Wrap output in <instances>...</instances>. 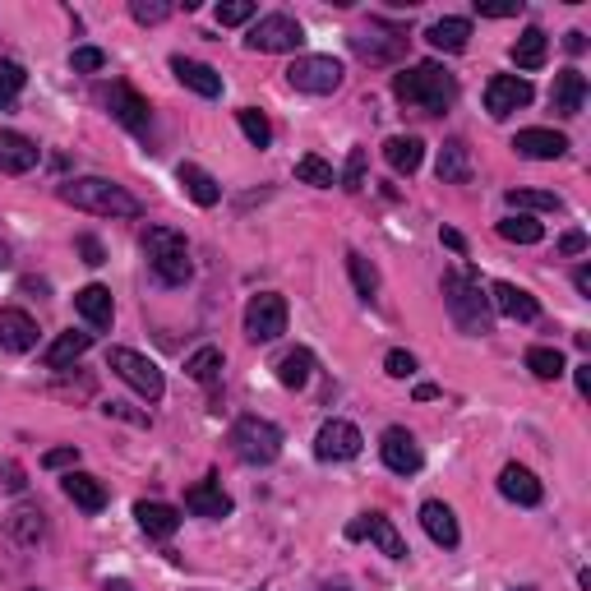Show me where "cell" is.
<instances>
[{
	"mask_svg": "<svg viewBox=\"0 0 591 591\" xmlns=\"http://www.w3.org/2000/svg\"><path fill=\"white\" fill-rule=\"evenodd\" d=\"M393 97H398L407 111L444 116V111L458 102V79L439 61H421V65H407L402 74H393Z\"/></svg>",
	"mask_w": 591,
	"mask_h": 591,
	"instance_id": "obj_1",
	"label": "cell"
},
{
	"mask_svg": "<svg viewBox=\"0 0 591 591\" xmlns=\"http://www.w3.org/2000/svg\"><path fill=\"white\" fill-rule=\"evenodd\" d=\"M56 194L79 213H93V218H139L144 213V204L107 176H79V181H65Z\"/></svg>",
	"mask_w": 591,
	"mask_h": 591,
	"instance_id": "obj_2",
	"label": "cell"
},
{
	"mask_svg": "<svg viewBox=\"0 0 591 591\" xmlns=\"http://www.w3.org/2000/svg\"><path fill=\"white\" fill-rule=\"evenodd\" d=\"M444 305L467 338H485L495 324V310H490V296H481V282L471 273H458V268L444 273Z\"/></svg>",
	"mask_w": 591,
	"mask_h": 591,
	"instance_id": "obj_3",
	"label": "cell"
},
{
	"mask_svg": "<svg viewBox=\"0 0 591 591\" xmlns=\"http://www.w3.org/2000/svg\"><path fill=\"white\" fill-rule=\"evenodd\" d=\"M144 259L153 268V278L162 287H185L194 278V259H190V245H185L181 231L171 227H148L144 231Z\"/></svg>",
	"mask_w": 591,
	"mask_h": 591,
	"instance_id": "obj_4",
	"label": "cell"
},
{
	"mask_svg": "<svg viewBox=\"0 0 591 591\" xmlns=\"http://www.w3.org/2000/svg\"><path fill=\"white\" fill-rule=\"evenodd\" d=\"M231 453L250 462V467H268L282 453V430L273 421H264V416H241L231 425Z\"/></svg>",
	"mask_w": 591,
	"mask_h": 591,
	"instance_id": "obj_5",
	"label": "cell"
},
{
	"mask_svg": "<svg viewBox=\"0 0 591 591\" xmlns=\"http://www.w3.org/2000/svg\"><path fill=\"white\" fill-rule=\"evenodd\" d=\"M107 370L121 374L125 384H130L144 402H162V393H167V379H162L157 361H148V356H139V351H130V347H111L107 351Z\"/></svg>",
	"mask_w": 591,
	"mask_h": 591,
	"instance_id": "obj_6",
	"label": "cell"
},
{
	"mask_svg": "<svg viewBox=\"0 0 591 591\" xmlns=\"http://www.w3.org/2000/svg\"><path fill=\"white\" fill-rule=\"evenodd\" d=\"M342 79H347V70H342L338 56H296V61L287 65V84L296 88V93H310V97L338 93Z\"/></svg>",
	"mask_w": 591,
	"mask_h": 591,
	"instance_id": "obj_7",
	"label": "cell"
},
{
	"mask_svg": "<svg viewBox=\"0 0 591 591\" xmlns=\"http://www.w3.org/2000/svg\"><path fill=\"white\" fill-rule=\"evenodd\" d=\"M407 42H411V37L402 33V28L384 24V19H370L365 28H356V33H351V51H356L365 65H393V61H402Z\"/></svg>",
	"mask_w": 591,
	"mask_h": 591,
	"instance_id": "obj_8",
	"label": "cell"
},
{
	"mask_svg": "<svg viewBox=\"0 0 591 591\" xmlns=\"http://www.w3.org/2000/svg\"><path fill=\"white\" fill-rule=\"evenodd\" d=\"M305 42V28L291 19V14H264L254 19L250 33H245V47L250 51H264V56H278V51H301Z\"/></svg>",
	"mask_w": 591,
	"mask_h": 591,
	"instance_id": "obj_9",
	"label": "cell"
},
{
	"mask_svg": "<svg viewBox=\"0 0 591 591\" xmlns=\"http://www.w3.org/2000/svg\"><path fill=\"white\" fill-rule=\"evenodd\" d=\"M287 333V301L278 291H259L245 305V338L250 342H278Z\"/></svg>",
	"mask_w": 591,
	"mask_h": 591,
	"instance_id": "obj_10",
	"label": "cell"
},
{
	"mask_svg": "<svg viewBox=\"0 0 591 591\" xmlns=\"http://www.w3.org/2000/svg\"><path fill=\"white\" fill-rule=\"evenodd\" d=\"M361 448H365V439H361V430L351 421H324L319 425V435H314V458L319 462H351V458H361Z\"/></svg>",
	"mask_w": 591,
	"mask_h": 591,
	"instance_id": "obj_11",
	"label": "cell"
},
{
	"mask_svg": "<svg viewBox=\"0 0 591 591\" xmlns=\"http://www.w3.org/2000/svg\"><path fill=\"white\" fill-rule=\"evenodd\" d=\"M536 97V88L522 79V74H495L490 84H485V111L495 116V121H508L513 111H522Z\"/></svg>",
	"mask_w": 591,
	"mask_h": 591,
	"instance_id": "obj_12",
	"label": "cell"
},
{
	"mask_svg": "<svg viewBox=\"0 0 591 591\" xmlns=\"http://www.w3.org/2000/svg\"><path fill=\"white\" fill-rule=\"evenodd\" d=\"M379 458H384L388 471H398V476H416V471L425 467L421 444H416V435L402 430V425H388L384 430V439H379Z\"/></svg>",
	"mask_w": 591,
	"mask_h": 591,
	"instance_id": "obj_13",
	"label": "cell"
},
{
	"mask_svg": "<svg viewBox=\"0 0 591 591\" xmlns=\"http://www.w3.org/2000/svg\"><path fill=\"white\" fill-rule=\"evenodd\" d=\"M107 107L111 116L125 125L130 134H148V125H153V107H148V97H139L130 84H111L107 88Z\"/></svg>",
	"mask_w": 591,
	"mask_h": 591,
	"instance_id": "obj_14",
	"label": "cell"
},
{
	"mask_svg": "<svg viewBox=\"0 0 591 591\" xmlns=\"http://www.w3.org/2000/svg\"><path fill=\"white\" fill-rule=\"evenodd\" d=\"M347 536L351 541H361V536H370L379 550H384L388 559H407L411 550H407V541H402V531L393 527V518H384V513H365L361 522H351L347 527Z\"/></svg>",
	"mask_w": 591,
	"mask_h": 591,
	"instance_id": "obj_15",
	"label": "cell"
},
{
	"mask_svg": "<svg viewBox=\"0 0 591 591\" xmlns=\"http://www.w3.org/2000/svg\"><path fill=\"white\" fill-rule=\"evenodd\" d=\"M490 310H499L504 319H518V324H536V319H541L536 296L522 291L518 282H495V287H490Z\"/></svg>",
	"mask_w": 591,
	"mask_h": 591,
	"instance_id": "obj_16",
	"label": "cell"
},
{
	"mask_svg": "<svg viewBox=\"0 0 591 591\" xmlns=\"http://www.w3.org/2000/svg\"><path fill=\"white\" fill-rule=\"evenodd\" d=\"M513 148H518V157H531V162H559V157L568 153V134L531 125V130H518Z\"/></svg>",
	"mask_w": 591,
	"mask_h": 591,
	"instance_id": "obj_17",
	"label": "cell"
},
{
	"mask_svg": "<svg viewBox=\"0 0 591 591\" xmlns=\"http://www.w3.org/2000/svg\"><path fill=\"white\" fill-rule=\"evenodd\" d=\"M421 527H425V536H430L439 550H458V541H462L458 513H453L444 499H425V504H421Z\"/></svg>",
	"mask_w": 591,
	"mask_h": 591,
	"instance_id": "obj_18",
	"label": "cell"
},
{
	"mask_svg": "<svg viewBox=\"0 0 591 591\" xmlns=\"http://www.w3.org/2000/svg\"><path fill=\"white\" fill-rule=\"evenodd\" d=\"M74 310H79V319H84L93 333L111 328V319H116V301H111V291L102 287V282H88V287L74 291Z\"/></svg>",
	"mask_w": 591,
	"mask_h": 591,
	"instance_id": "obj_19",
	"label": "cell"
},
{
	"mask_svg": "<svg viewBox=\"0 0 591 591\" xmlns=\"http://www.w3.org/2000/svg\"><path fill=\"white\" fill-rule=\"evenodd\" d=\"M37 162H42V148H37L28 134L0 130V171H5V176H24V171H33Z\"/></svg>",
	"mask_w": 591,
	"mask_h": 591,
	"instance_id": "obj_20",
	"label": "cell"
},
{
	"mask_svg": "<svg viewBox=\"0 0 591 591\" xmlns=\"http://www.w3.org/2000/svg\"><path fill=\"white\" fill-rule=\"evenodd\" d=\"M499 495L508 499V504H522V508H536L541 504V481H536V471L522 467V462H508L504 471H499Z\"/></svg>",
	"mask_w": 591,
	"mask_h": 591,
	"instance_id": "obj_21",
	"label": "cell"
},
{
	"mask_svg": "<svg viewBox=\"0 0 591 591\" xmlns=\"http://www.w3.org/2000/svg\"><path fill=\"white\" fill-rule=\"evenodd\" d=\"M185 508H190L194 518H231V495L227 490H222V481H213V476H208V481H199V485H190V490H185Z\"/></svg>",
	"mask_w": 591,
	"mask_h": 591,
	"instance_id": "obj_22",
	"label": "cell"
},
{
	"mask_svg": "<svg viewBox=\"0 0 591 591\" xmlns=\"http://www.w3.org/2000/svg\"><path fill=\"white\" fill-rule=\"evenodd\" d=\"M0 347L14 351V356H24V351L37 347V319L28 310H0Z\"/></svg>",
	"mask_w": 591,
	"mask_h": 591,
	"instance_id": "obj_23",
	"label": "cell"
},
{
	"mask_svg": "<svg viewBox=\"0 0 591 591\" xmlns=\"http://www.w3.org/2000/svg\"><path fill=\"white\" fill-rule=\"evenodd\" d=\"M550 107L559 111V116H582V107H587V74L582 70H559L555 74V88H550Z\"/></svg>",
	"mask_w": 591,
	"mask_h": 591,
	"instance_id": "obj_24",
	"label": "cell"
},
{
	"mask_svg": "<svg viewBox=\"0 0 591 591\" xmlns=\"http://www.w3.org/2000/svg\"><path fill=\"white\" fill-rule=\"evenodd\" d=\"M171 74L181 79L190 93L199 97H222V74L204 61H190V56H171Z\"/></svg>",
	"mask_w": 591,
	"mask_h": 591,
	"instance_id": "obj_25",
	"label": "cell"
},
{
	"mask_svg": "<svg viewBox=\"0 0 591 591\" xmlns=\"http://www.w3.org/2000/svg\"><path fill=\"white\" fill-rule=\"evenodd\" d=\"M65 499H70L74 508H84V513H102L107 508V485L97 481V476H88V471H70L61 481Z\"/></svg>",
	"mask_w": 591,
	"mask_h": 591,
	"instance_id": "obj_26",
	"label": "cell"
},
{
	"mask_svg": "<svg viewBox=\"0 0 591 591\" xmlns=\"http://www.w3.org/2000/svg\"><path fill=\"white\" fill-rule=\"evenodd\" d=\"M134 518H139V527H144L153 541H171L176 527H181V513L171 504H157V499H139V504H134Z\"/></svg>",
	"mask_w": 591,
	"mask_h": 591,
	"instance_id": "obj_27",
	"label": "cell"
},
{
	"mask_svg": "<svg viewBox=\"0 0 591 591\" xmlns=\"http://www.w3.org/2000/svg\"><path fill=\"white\" fill-rule=\"evenodd\" d=\"M435 176L444 185H467L471 181V148H467V139H444L439 162H435Z\"/></svg>",
	"mask_w": 591,
	"mask_h": 591,
	"instance_id": "obj_28",
	"label": "cell"
},
{
	"mask_svg": "<svg viewBox=\"0 0 591 591\" xmlns=\"http://www.w3.org/2000/svg\"><path fill=\"white\" fill-rule=\"evenodd\" d=\"M425 42L435 51H448V56H458L467 51L471 42V19H458V14H448V19H435V24L425 28Z\"/></svg>",
	"mask_w": 591,
	"mask_h": 591,
	"instance_id": "obj_29",
	"label": "cell"
},
{
	"mask_svg": "<svg viewBox=\"0 0 591 591\" xmlns=\"http://www.w3.org/2000/svg\"><path fill=\"white\" fill-rule=\"evenodd\" d=\"M384 157H388V167L398 171V176H416L425 162V144L416 139V134H393L384 144Z\"/></svg>",
	"mask_w": 591,
	"mask_h": 591,
	"instance_id": "obj_30",
	"label": "cell"
},
{
	"mask_svg": "<svg viewBox=\"0 0 591 591\" xmlns=\"http://www.w3.org/2000/svg\"><path fill=\"white\" fill-rule=\"evenodd\" d=\"M176 181L185 185V194H190L199 208H213L222 199V185L213 181V176H208L199 162H181V167H176Z\"/></svg>",
	"mask_w": 591,
	"mask_h": 591,
	"instance_id": "obj_31",
	"label": "cell"
},
{
	"mask_svg": "<svg viewBox=\"0 0 591 591\" xmlns=\"http://www.w3.org/2000/svg\"><path fill=\"white\" fill-rule=\"evenodd\" d=\"M88 347H93V333H74V328H70V333H61V338L51 342L42 361H47V370H65V365H74Z\"/></svg>",
	"mask_w": 591,
	"mask_h": 591,
	"instance_id": "obj_32",
	"label": "cell"
},
{
	"mask_svg": "<svg viewBox=\"0 0 591 591\" xmlns=\"http://www.w3.org/2000/svg\"><path fill=\"white\" fill-rule=\"evenodd\" d=\"M545 56H550V37H545L541 28H527V33L513 42V65H518V70H541Z\"/></svg>",
	"mask_w": 591,
	"mask_h": 591,
	"instance_id": "obj_33",
	"label": "cell"
},
{
	"mask_svg": "<svg viewBox=\"0 0 591 591\" xmlns=\"http://www.w3.org/2000/svg\"><path fill=\"white\" fill-rule=\"evenodd\" d=\"M310 374H314V351L310 347H296L278 361V384L282 388H305L310 384Z\"/></svg>",
	"mask_w": 591,
	"mask_h": 591,
	"instance_id": "obj_34",
	"label": "cell"
},
{
	"mask_svg": "<svg viewBox=\"0 0 591 591\" xmlns=\"http://www.w3.org/2000/svg\"><path fill=\"white\" fill-rule=\"evenodd\" d=\"M222 351L218 347H199L185 356V374H190L194 384H218V374H222Z\"/></svg>",
	"mask_w": 591,
	"mask_h": 591,
	"instance_id": "obj_35",
	"label": "cell"
},
{
	"mask_svg": "<svg viewBox=\"0 0 591 591\" xmlns=\"http://www.w3.org/2000/svg\"><path fill=\"white\" fill-rule=\"evenodd\" d=\"M347 273H351V287H356V296H365V301H374V296H379V268H374L361 250H347Z\"/></svg>",
	"mask_w": 591,
	"mask_h": 591,
	"instance_id": "obj_36",
	"label": "cell"
},
{
	"mask_svg": "<svg viewBox=\"0 0 591 591\" xmlns=\"http://www.w3.org/2000/svg\"><path fill=\"white\" fill-rule=\"evenodd\" d=\"M495 231L504 236V241H513V245H541L545 241V227L536 218H527V213H513V218H504Z\"/></svg>",
	"mask_w": 591,
	"mask_h": 591,
	"instance_id": "obj_37",
	"label": "cell"
},
{
	"mask_svg": "<svg viewBox=\"0 0 591 591\" xmlns=\"http://www.w3.org/2000/svg\"><path fill=\"white\" fill-rule=\"evenodd\" d=\"M296 181H301V185H314V190H333V185H338V171L328 167L324 157L305 153L301 162H296Z\"/></svg>",
	"mask_w": 591,
	"mask_h": 591,
	"instance_id": "obj_38",
	"label": "cell"
},
{
	"mask_svg": "<svg viewBox=\"0 0 591 591\" xmlns=\"http://www.w3.org/2000/svg\"><path fill=\"white\" fill-rule=\"evenodd\" d=\"M508 208H527V213H564V199L550 190H508Z\"/></svg>",
	"mask_w": 591,
	"mask_h": 591,
	"instance_id": "obj_39",
	"label": "cell"
},
{
	"mask_svg": "<svg viewBox=\"0 0 591 591\" xmlns=\"http://www.w3.org/2000/svg\"><path fill=\"white\" fill-rule=\"evenodd\" d=\"M236 125H241V134L250 139L254 148H268L273 144V125H268V116L259 107H241L236 111Z\"/></svg>",
	"mask_w": 591,
	"mask_h": 591,
	"instance_id": "obj_40",
	"label": "cell"
},
{
	"mask_svg": "<svg viewBox=\"0 0 591 591\" xmlns=\"http://www.w3.org/2000/svg\"><path fill=\"white\" fill-rule=\"evenodd\" d=\"M527 370L536 374V379H559V374L568 370L564 351H559V347H531L527 351Z\"/></svg>",
	"mask_w": 591,
	"mask_h": 591,
	"instance_id": "obj_41",
	"label": "cell"
},
{
	"mask_svg": "<svg viewBox=\"0 0 591 591\" xmlns=\"http://www.w3.org/2000/svg\"><path fill=\"white\" fill-rule=\"evenodd\" d=\"M28 84V70L19 61H0V111H10L14 107V97L24 93Z\"/></svg>",
	"mask_w": 591,
	"mask_h": 591,
	"instance_id": "obj_42",
	"label": "cell"
},
{
	"mask_svg": "<svg viewBox=\"0 0 591 591\" xmlns=\"http://www.w3.org/2000/svg\"><path fill=\"white\" fill-rule=\"evenodd\" d=\"M10 536L19 545H33L37 536H42V513H37V508H19L10 518Z\"/></svg>",
	"mask_w": 591,
	"mask_h": 591,
	"instance_id": "obj_43",
	"label": "cell"
},
{
	"mask_svg": "<svg viewBox=\"0 0 591 591\" xmlns=\"http://www.w3.org/2000/svg\"><path fill=\"white\" fill-rule=\"evenodd\" d=\"M171 10L176 5H167V0H130L134 24H162V19H171Z\"/></svg>",
	"mask_w": 591,
	"mask_h": 591,
	"instance_id": "obj_44",
	"label": "cell"
},
{
	"mask_svg": "<svg viewBox=\"0 0 591 591\" xmlns=\"http://www.w3.org/2000/svg\"><path fill=\"white\" fill-rule=\"evenodd\" d=\"M254 14H259L254 0H227V5H218V24L222 28H236V24H250Z\"/></svg>",
	"mask_w": 591,
	"mask_h": 591,
	"instance_id": "obj_45",
	"label": "cell"
},
{
	"mask_svg": "<svg viewBox=\"0 0 591 591\" xmlns=\"http://www.w3.org/2000/svg\"><path fill=\"white\" fill-rule=\"evenodd\" d=\"M365 162H370V157H365V148H351L347 153V167H342V190H365Z\"/></svg>",
	"mask_w": 591,
	"mask_h": 591,
	"instance_id": "obj_46",
	"label": "cell"
},
{
	"mask_svg": "<svg viewBox=\"0 0 591 591\" xmlns=\"http://www.w3.org/2000/svg\"><path fill=\"white\" fill-rule=\"evenodd\" d=\"M70 65H74L79 74H97L102 65H107V51H97V47H74Z\"/></svg>",
	"mask_w": 591,
	"mask_h": 591,
	"instance_id": "obj_47",
	"label": "cell"
},
{
	"mask_svg": "<svg viewBox=\"0 0 591 591\" xmlns=\"http://www.w3.org/2000/svg\"><path fill=\"white\" fill-rule=\"evenodd\" d=\"M384 370L393 374V379H411V374H416V356H411V351H402V347H393L384 356Z\"/></svg>",
	"mask_w": 591,
	"mask_h": 591,
	"instance_id": "obj_48",
	"label": "cell"
},
{
	"mask_svg": "<svg viewBox=\"0 0 591 591\" xmlns=\"http://www.w3.org/2000/svg\"><path fill=\"white\" fill-rule=\"evenodd\" d=\"M42 467H47V471L79 467V448H74V444H65V448H47V453H42Z\"/></svg>",
	"mask_w": 591,
	"mask_h": 591,
	"instance_id": "obj_49",
	"label": "cell"
},
{
	"mask_svg": "<svg viewBox=\"0 0 591 591\" xmlns=\"http://www.w3.org/2000/svg\"><path fill=\"white\" fill-rule=\"evenodd\" d=\"M79 254H84V264H88V268L107 264V250H102V241H97V236H79Z\"/></svg>",
	"mask_w": 591,
	"mask_h": 591,
	"instance_id": "obj_50",
	"label": "cell"
},
{
	"mask_svg": "<svg viewBox=\"0 0 591 591\" xmlns=\"http://www.w3.org/2000/svg\"><path fill=\"white\" fill-rule=\"evenodd\" d=\"M476 14L481 19H513V14H522V0H513V5H476Z\"/></svg>",
	"mask_w": 591,
	"mask_h": 591,
	"instance_id": "obj_51",
	"label": "cell"
},
{
	"mask_svg": "<svg viewBox=\"0 0 591 591\" xmlns=\"http://www.w3.org/2000/svg\"><path fill=\"white\" fill-rule=\"evenodd\" d=\"M559 254H587V236L582 231H564L559 236Z\"/></svg>",
	"mask_w": 591,
	"mask_h": 591,
	"instance_id": "obj_52",
	"label": "cell"
},
{
	"mask_svg": "<svg viewBox=\"0 0 591 591\" xmlns=\"http://www.w3.org/2000/svg\"><path fill=\"white\" fill-rule=\"evenodd\" d=\"M102 411H107V416H121V421H134V425H148V416H139V411H130V407H125V402H107V407H102Z\"/></svg>",
	"mask_w": 591,
	"mask_h": 591,
	"instance_id": "obj_53",
	"label": "cell"
},
{
	"mask_svg": "<svg viewBox=\"0 0 591 591\" xmlns=\"http://www.w3.org/2000/svg\"><path fill=\"white\" fill-rule=\"evenodd\" d=\"M24 467H19V462H5V490H14V495H19V490H24Z\"/></svg>",
	"mask_w": 591,
	"mask_h": 591,
	"instance_id": "obj_54",
	"label": "cell"
},
{
	"mask_svg": "<svg viewBox=\"0 0 591 591\" xmlns=\"http://www.w3.org/2000/svg\"><path fill=\"white\" fill-rule=\"evenodd\" d=\"M439 241H444L453 254H462V250H467V236H462V231H453V227H444V231H439Z\"/></svg>",
	"mask_w": 591,
	"mask_h": 591,
	"instance_id": "obj_55",
	"label": "cell"
},
{
	"mask_svg": "<svg viewBox=\"0 0 591 591\" xmlns=\"http://www.w3.org/2000/svg\"><path fill=\"white\" fill-rule=\"evenodd\" d=\"M564 47H568V56H582V51H587V33H582V28L564 33Z\"/></svg>",
	"mask_w": 591,
	"mask_h": 591,
	"instance_id": "obj_56",
	"label": "cell"
},
{
	"mask_svg": "<svg viewBox=\"0 0 591 591\" xmlns=\"http://www.w3.org/2000/svg\"><path fill=\"white\" fill-rule=\"evenodd\" d=\"M573 379H578V393H582V398H591V365H578V370H573Z\"/></svg>",
	"mask_w": 591,
	"mask_h": 591,
	"instance_id": "obj_57",
	"label": "cell"
},
{
	"mask_svg": "<svg viewBox=\"0 0 591 591\" xmlns=\"http://www.w3.org/2000/svg\"><path fill=\"white\" fill-rule=\"evenodd\" d=\"M411 398H416V402H435L439 398V384H416V388H411Z\"/></svg>",
	"mask_w": 591,
	"mask_h": 591,
	"instance_id": "obj_58",
	"label": "cell"
},
{
	"mask_svg": "<svg viewBox=\"0 0 591 591\" xmlns=\"http://www.w3.org/2000/svg\"><path fill=\"white\" fill-rule=\"evenodd\" d=\"M573 287H578L582 296H591V268H587V264H582L578 273H573Z\"/></svg>",
	"mask_w": 591,
	"mask_h": 591,
	"instance_id": "obj_59",
	"label": "cell"
},
{
	"mask_svg": "<svg viewBox=\"0 0 591 591\" xmlns=\"http://www.w3.org/2000/svg\"><path fill=\"white\" fill-rule=\"evenodd\" d=\"M102 591H134V587H130V582H121V578H111V582H107V587H102Z\"/></svg>",
	"mask_w": 591,
	"mask_h": 591,
	"instance_id": "obj_60",
	"label": "cell"
},
{
	"mask_svg": "<svg viewBox=\"0 0 591 591\" xmlns=\"http://www.w3.org/2000/svg\"><path fill=\"white\" fill-rule=\"evenodd\" d=\"M10 264V250H5V241H0V268Z\"/></svg>",
	"mask_w": 591,
	"mask_h": 591,
	"instance_id": "obj_61",
	"label": "cell"
},
{
	"mask_svg": "<svg viewBox=\"0 0 591 591\" xmlns=\"http://www.w3.org/2000/svg\"><path fill=\"white\" fill-rule=\"evenodd\" d=\"M324 591H347V587H324Z\"/></svg>",
	"mask_w": 591,
	"mask_h": 591,
	"instance_id": "obj_62",
	"label": "cell"
},
{
	"mask_svg": "<svg viewBox=\"0 0 591 591\" xmlns=\"http://www.w3.org/2000/svg\"><path fill=\"white\" fill-rule=\"evenodd\" d=\"M513 591H536V587H513Z\"/></svg>",
	"mask_w": 591,
	"mask_h": 591,
	"instance_id": "obj_63",
	"label": "cell"
}]
</instances>
